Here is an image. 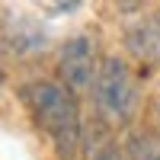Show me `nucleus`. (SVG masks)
<instances>
[{
  "instance_id": "nucleus-7",
  "label": "nucleus",
  "mask_w": 160,
  "mask_h": 160,
  "mask_svg": "<svg viewBox=\"0 0 160 160\" xmlns=\"http://www.w3.org/2000/svg\"><path fill=\"white\" fill-rule=\"evenodd\" d=\"M0 83H3V68H0Z\"/></svg>"
},
{
  "instance_id": "nucleus-5",
  "label": "nucleus",
  "mask_w": 160,
  "mask_h": 160,
  "mask_svg": "<svg viewBox=\"0 0 160 160\" xmlns=\"http://www.w3.org/2000/svg\"><path fill=\"white\" fill-rule=\"evenodd\" d=\"M125 154H128V160H160V144L144 135H131Z\"/></svg>"
},
{
  "instance_id": "nucleus-4",
  "label": "nucleus",
  "mask_w": 160,
  "mask_h": 160,
  "mask_svg": "<svg viewBox=\"0 0 160 160\" xmlns=\"http://www.w3.org/2000/svg\"><path fill=\"white\" fill-rule=\"evenodd\" d=\"M87 157L90 160H122L106 125H93L90 128V135H87Z\"/></svg>"
},
{
  "instance_id": "nucleus-3",
  "label": "nucleus",
  "mask_w": 160,
  "mask_h": 160,
  "mask_svg": "<svg viewBox=\"0 0 160 160\" xmlns=\"http://www.w3.org/2000/svg\"><path fill=\"white\" fill-rule=\"evenodd\" d=\"M93 42L87 35H74L64 42L61 48V58H58V77H61V87L64 90H83L90 80H93Z\"/></svg>"
},
{
  "instance_id": "nucleus-2",
  "label": "nucleus",
  "mask_w": 160,
  "mask_h": 160,
  "mask_svg": "<svg viewBox=\"0 0 160 160\" xmlns=\"http://www.w3.org/2000/svg\"><path fill=\"white\" fill-rule=\"evenodd\" d=\"M93 90H96V106L102 118H109L115 125H125L135 118L138 109V87L131 80V71L122 58H106L96 71L93 80Z\"/></svg>"
},
{
  "instance_id": "nucleus-6",
  "label": "nucleus",
  "mask_w": 160,
  "mask_h": 160,
  "mask_svg": "<svg viewBox=\"0 0 160 160\" xmlns=\"http://www.w3.org/2000/svg\"><path fill=\"white\" fill-rule=\"evenodd\" d=\"M157 122H160V96H157Z\"/></svg>"
},
{
  "instance_id": "nucleus-1",
  "label": "nucleus",
  "mask_w": 160,
  "mask_h": 160,
  "mask_svg": "<svg viewBox=\"0 0 160 160\" xmlns=\"http://www.w3.org/2000/svg\"><path fill=\"white\" fill-rule=\"evenodd\" d=\"M22 99L29 106L38 128L51 138L61 157H71L80 144V112L74 102V93L51 80H35L22 90Z\"/></svg>"
}]
</instances>
